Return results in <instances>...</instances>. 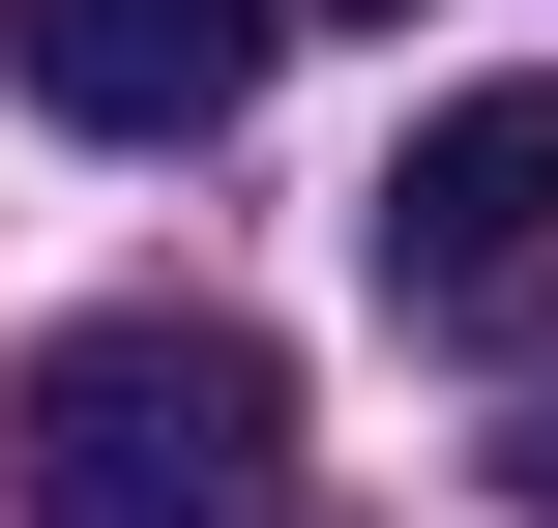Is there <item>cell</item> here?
Here are the masks:
<instances>
[{"instance_id": "cell-1", "label": "cell", "mask_w": 558, "mask_h": 528, "mask_svg": "<svg viewBox=\"0 0 558 528\" xmlns=\"http://www.w3.org/2000/svg\"><path fill=\"white\" fill-rule=\"evenodd\" d=\"M0 470H29V528H294V382H265V323L118 294L0 382Z\"/></svg>"}, {"instance_id": "cell-2", "label": "cell", "mask_w": 558, "mask_h": 528, "mask_svg": "<svg viewBox=\"0 0 558 528\" xmlns=\"http://www.w3.org/2000/svg\"><path fill=\"white\" fill-rule=\"evenodd\" d=\"M353 265H383L412 353H558V88H441V118L383 147Z\"/></svg>"}, {"instance_id": "cell-3", "label": "cell", "mask_w": 558, "mask_h": 528, "mask_svg": "<svg viewBox=\"0 0 558 528\" xmlns=\"http://www.w3.org/2000/svg\"><path fill=\"white\" fill-rule=\"evenodd\" d=\"M265 29H294V0H0L29 118H88V147H206V118L265 88Z\"/></svg>"}, {"instance_id": "cell-4", "label": "cell", "mask_w": 558, "mask_h": 528, "mask_svg": "<svg viewBox=\"0 0 558 528\" xmlns=\"http://www.w3.org/2000/svg\"><path fill=\"white\" fill-rule=\"evenodd\" d=\"M500 470H530V528H558V412H530V441H500Z\"/></svg>"}, {"instance_id": "cell-5", "label": "cell", "mask_w": 558, "mask_h": 528, "mask_svg": "<svg viewBox=\"0 0 558 528\" xmlns=\"http://www.w3.org/2000/svg\"><path fill=\"white\" fill-rule=\"evenodd\" d=\"M383 29H412V0H383Z\"/></svg>"}]
</instances>
